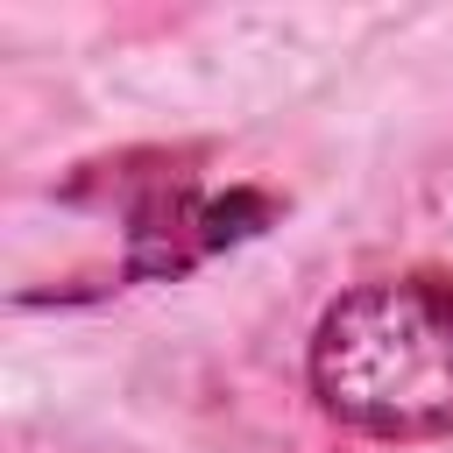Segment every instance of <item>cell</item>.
<instances>
[{"label": "cell", "instance_id": "1", "mask_svg": "<svg viewBox=\"0 0 453 453\" xmlns=\"http://www.w3.org/2000/svg\"><path fill=\"white\" fill-rule=\"evenodd\" d=\"M319 411L361 439H446L453 432V276L403 269L340 290L304 347Z\"/></svg>", "mask_w": 453, "mask_h": 453}]
</instances>
